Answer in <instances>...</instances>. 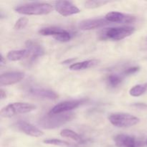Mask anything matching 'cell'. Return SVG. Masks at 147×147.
I'll return each instance as SVG.
<instances>
[{
    "mask_svg": "<svg viewBox=\"0 0 147 147\" xmlns=\"http://www.w3.org/2000/svg\"><path fill=\"white\" fill-rule=\"evenodd\" d=\"M14 10L24 15H45L53 11V6L47 3H30L15 7Z\"/></svg>",
    "mask_w": 147,
    "mask_h": 147,
    "instance_id": "6da1fadb",
    "label": "cell"
},
{
    "mask_svg": "<svg viewBox=\"0 0 147 147\" xmlns=\"http://www.w3.org/2000/svg\"><path fill=\"white\" fill-rule=\"evenodd\" d=\"M74 118L72 113H65L60 114H48L39 121V125L44 129H55L70 121Z\"/></svg>",
    "mask_w": 147,
    "mask_h": 147,
    "instance_id": "7a4b0ae2",
    "label": "cell"
},
{
    "mask_svg": "<svg viewBox=\"0 0 147 147\" xmlns=\"http://www.w3.org/2000/svg\"><path fill=\"white\" fill-rule=\"evenodd\" d=\"M135 31L134 27H116L107 28L101 32L100 38L102 40H121L131 35Z\"/></svg>",
    "mask_w": 147,
    "mask_h": 147,
    "instance_id": "3957f363",
    "label": "cell"
},
{
    "mask_svg": "<svg viewBox=\"0 0 147 147\" xmlns=\"http://www.w3.org/2000/svg\"><path fill=\"white\" fill-rule=\"evenodd\" d=\"M37 109L34 105L22 102H17L7 105L1 111V115L4 118H11L18 114L30 113Z\"/></svg>",
    "mask_w": 147,
    "mask_h": 147,
    "instance_id": "277c9868",
    "label": "cell"
},
{
    "mask_svg": "<svg viewBox=\"0 0 147 147\" xmlns=\"http://www.w3.org/2000/svg\"><path fill=\"white\" fill-rule=\"evenodd\" d=\"M109 120L112 125L118 128H127L137 124L139 118L127 113H114L109 116Z\"/></svg>",
    "mask_w": 147,
    "mask_h": 147,
    "instance_id": "5b68a950",
    "label": "cell"
},
{
    "mask_svg": "<svg viewBox=\"0 0 147 147\" xmlns=\"http://www.w3.org/2000/svg\"><path fill=\"white\" fill-rule=\"evenodd\" d=\"M41 35L50 36L61 42H66L71 40V34L66 30L56 27H48L41 29L39 31Z\"/></svg>",
    "mask_w": 147,
    "mask_h": 147,
    "instance_id": "8992f818",
    "label": "cell"
},
{
    "mask_svg": "<svg viewBox=\"0 0 147 147\" xmlns=\"http://www.w3.org/2000/svg\"><path fill=\"white\" fill-rule=\"evenodd\" d=\"M86 101V99H80V100H66L61 102L55 106L49 112L50 114H60V113H67V111L76 109L85 103Z\"/></svg>",
    "mask_w": 147,
    "mask_h": 147,
    "instance_id": "52a82bcc",
    "label": "cell"
},
{
    "mask_svg": "<svg viewBox=\"0 0 147 147\" xmlns=\"http://www.w3.org/2000/svg\"><path fill=\"white\" fill-rule=\"evenodd\" d=\"M117 147H144V143L136 137L126 134H118L114 137Z\"/></svg>",
    "mask_w": 147,
    "mask_h": 147,
    "instance_id": "ba28073f",
    "label": "cell"
},
{
    "mask_svg": "<svg viewBox=\"0 0 147 147\" xmlns=\"http://www.w3.org/2000/svg\"><path fill=\"white\" fill-rule=\"evenodd\" d=\"M55 9L62 16L68 17L80 13V9L68 1H57L55 2Z\"/></svg>",
    "mask_w": 147,
    "mask_h": 147,
    "instance_id": "9c48e42d",
    "label": "cell"
},
{
    "mask_svg": "<svg viewBox=\"0 0 147 147\" xmlns=\"http://www.w3.org/2000/svg\"><path fill=\"white\" fill-rule=\"evenodd\" d=\"M15 126L19 131L25 134L27 136H32V137H40L44 135V133L40 129L27 121H20L16 123Z\"/></svg>",
    "mask_w": 147,
    "mask_h": 147,
    "instance_id": "30bf717a",
    "label": "cell"
},
{
    "mask_svg": "<svg viewBox=\"0 0 147 147\" xmlns=\"http://www.w3.org/2000/svg\"><path fill=\"white\" fill-rule=\"evenodd\" d=\"M24 76L25 75L22 72L14 71L3 73L0 76V85L1 86L14 85L23 80Z\"/></svg>",
    "mask_w": 147,
    "mask_h": 147,
    "instance_id": "8fae6325",
    "label": "cell"
},
{
    "mask_svg": "<svg viewBox=\"0 0 147 147\" xmlns=\"http://www.w3.org/2000/svg\"><path fill=\"white\" fill-rule=\"evenodd\" d=\"M29 93L34 97L47 100H56L58 98V95L55 91L43 88H31Z\"/></svg>",
    "mask_w": 147,
    "mask_h": 147,
    "instance_id": "7c38bea8",
    "label": "cell"
},
{
    "mask_svg": "<svg viewBox=\"0 0 147 147\" xmlns=\"http://www.w3.org/2000/svg\"><path fill=\"white\" fill-rule=\"evenodd\" d=\"M110 24L106 19H90L82 21L79 24V28L82 30H91L98 29Z\"/></svg>",
    "mask_w": 147,
    "mask_h": 147,
    "instance_id": "4fadbf2b",
    "label": "cell"
},
{
    "mask_svg": "<svg viewBox=\"0 0 147 147\" xmlns=\"http://www.w3.org/2000/svg\"><path fill=\"white\" fill-rule=\"evenodd\" d=\"M27 49L29 51V56H30V62H34L39 57L44 55L45 51L43 47L38 43L28 40L26 43Z\"/></svg>",
    "mask_w": 147,
    "mask_h": 147,
    "instance_id": "5bb4252c",
    "label": "cell"
},
{
    "mask_svg": "<svg viewBox=\"0 0 147 147\" xmlns=\"http://www.w3.org/2000/svg\"><path fill=\"white\" fill-rule=\"evenodd\" d=\"M105 19L109 22L115 23H131L135 21V17L126 15V14L119 12V11H111V12H109L105 17Z\"/></svg>",
    "mask_w": 147,
    "mask_h": 147,
    "instance_id": "9a60e30c",
    "label": "cell"
},
{
    "mask_svg": "<svg viewBox=\"0 0 147 147\" xmlns=\"http://www.w3.org/2000/svg\"><path fill=\"white\" fill-rule=\"evenodd\" d=\"M99 63H100V60H96V59L86 60V61L80 62V63H73L71 65H70V69L71 70H76V71L86 70V69L95 67L97 65H98Z\"/></svg>",
    "mask_w": 147,
    "mask_h": 147,
    "instance_id": "2e32d148",
    "label": "cell"
},
{
    "mask_svg": "<svg viewBox=\"0 0 147 147\" xmlns=\"http://www.w3.org/2000/svg\"><path fill=\"white\" fill-rule=\"evenodd\" d=\"M29 57V51L27 49L19 50H11L9 52L7 57L10 61H19Z\"/></svg>",
    "mask_w": 147,
    "mask_h": 147,
    "instance_id": "e0dca14e",
    "label": "cell"
},
{
    "mask_svg": "<svg viewBox=\"0 0 147 147\" xmlns=\"http://www.w3.org/2000/svg\"><path fill=\"white\" fill-rule=\"evenodd\" d=\"M123 81V77L119 74H111L106 78L108 86L111 88H116Z\"/></svg>",
    "mask_w": 147,
    "mask_h": 147,
    "instance_id": "ac0fdd59",
    "label": "cell"
},
{
    "mask_svg": "<svg viewBox=\"0 0 147 147\" xmlns=\"http://www.w3.org/2000/svg\"><path fill=\"white\" fill-rule=\"evenodd\" d=\"M147 90L146 84H139L134 86L129 90V94L133 97H139L142 96Z\"/></svg>",
    "mask_w": 147,
    "mask_h": 147,
    "instance_id": "d6986e66",
    "label": "cell"
},
{
    "mask_svg": "<svg viewBox=\"0 0 147 147\" xmlns=\"http://www.w3.org/2000/svg\"><path fill=\"white\" fill-rule=\"evenodd\" d=\"M60 136L63 137L69 138V139H72V140L75 141L76 142H81L82 138L79 134H78L76 132L70 130V129H63L61 132H60Z\"/></svg>",
    "mask_w": 147,
    "mask_h": 147,
    "instance_id": "ffe728a7",
    "label": "cell"
},
{
    "mask_svg": "<svg viewBox=\"0 0 147 147\" xmlns=\"http://www.w3.org/2000/svg\"><path fill=\"white\" fill-rule=\"evenodd\" d=\"M45 144H50V145H55V146H71L72 144L69 142H65V141L60 140V139H50L44 140Z\"/></svg>",
    "mask_w": 147,
    "mask_h": 147,
    "instance_id": "44dd1931",
    "label": "cell"
},
{
    "mask_svg": "<svg viewBox=\"0 0 147 147\" xmlns=\"http://www.w3.org/2000/svg\"><path fill=\"white\" fill-rule=\"evenodd\" d=\"M109 1H98V0H93V1H87L85 2L84 5L85 7L87 9H95L98 8V7H102L104 6L105 4H108Z\"/></svg>",
    "mask_w": 147,
    "mask_h": 147,
    "instance_id": "7402d4cb",
    "label": "cell"
},
{
    "mask_svg": "<svg viewBox=\"0 0 147 147\" xmlns=\"http://www.w3.org/2000/svg\"><path fill=\"white\" fill-rule=\"evenodd\" d=\"M28 24V20L25 17H21L16 22L14 26V30H21L25 28Z\"/></svg>",
    "mask_w": 147,
    "mask_h": 147,
    "instance_id": "603a6c76",
    "label": "cell"
},
{
    "mask_svg": "<svg viewBox=\"0 0 147 147\" xmlns=\"http://www.w3.org/2000/svg\"><path fill=\"white\" fill-rule=\"evenodd\" d=\"M139 70V67L138 66H134V67H130L129 68L126 69L125 71L123 72L124 75H132L135 74Z\"/></svg>",
    "mask_w": 147,
    "mask_h": 147,
    "instance_id": "cb8c5ba5",
    "label": "cell"
},
{
    "mask_svg": "<svg viewBox=\"0 0 147 147\" xmlns=\"http://www.w3.org/2000/svg\"><path fill=\"white\" fill-rule=\"evenodd\" d=\"M0 95H1V99H4L5 98L6 96H7V94H6V92L4 91L3 89H1V90H0Z\"/></svg>",
    "mask_w": 147,
    "mask_h": 147,
    "instance_id": "d4e9b609",
    "label": "cell"
},
{
    "mask_svg": "<svg viewBox=\"0 0 147 147\" xmlns=\"http://www.w3.org/2000/svg\"><path fill=\"white\" fill-rule=\"evenodd\" d=\"M75 60H76V59H75V58L71 59V60H65V61L63 62V64H67V63H72V62L74 61Z\"/></svg>",
    "mask_w": 147,
    "mask_h": 147,
    "instance_id": "484cf974",
    "label": "cell"
},
{
    "mask_svg": "<svg viewBox=\"0 0 147 147\" xmlns=\"http://www.w3.org/2000/svg\"><path fill=\"white\" fill-rule=\"evenodd\" d=\"M1 65L4 64V63H6V62H4V57L2 56V55H1Z\"/></svg>",
    "mask_w": 147,
    "mask_h": 147,
    "instance_id": "4316f807",
    "label": "cell"
},
{
    "mask_svg": "<svg viewBox=\"0 0 147 147\" xmlns=\"http://www.w3.org/2000/svg\"><path fill=\"white\" fill-rule=\"evenodd\" d=\"M146 146H147V140H146Z\"/></svg>",
    "mask_w": 147,
    "mask_h": 147,
    "instance_id": "83f0119b",
    "label": "cell"
}]
</instances>
